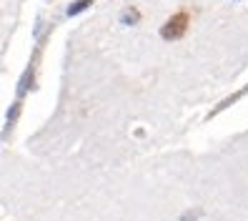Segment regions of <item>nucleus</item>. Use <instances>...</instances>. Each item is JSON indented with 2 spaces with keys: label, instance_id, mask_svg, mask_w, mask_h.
<instances>
[{
  "label": "nucleus",
  "instance_id": "f257e3e1",
  "mask_svg": "<svg viewBox=\"0 0 248 221\" xmlns=\"http://www.w3.org/2000/svg\"><path fill=\"white\" fill-rule=\"evenodd\" d=\"M186 31H188V16H186V13H178V16H173L163 28H160V35H163L166 40H176Z\"/></svg>",
  "mask_w": 248,
  "mask_h": 221
},
{
  "label": "nucleus",
  "instance_id": "f03ea898",
  "mask_svg": "<svg viewBox=\"0 0 248 221\" xmlns=\"http://www.w3.org/2000/svg\"><path fill=\"white\" fill-rule=\"evenodd\" d=\"M91 3H93V0H78L76 5H70V8H68V16H78V13H80V10H85Z\"/></svg>",
  "mask_w": 248,
  "mask_h": 221
}]
</instances>
